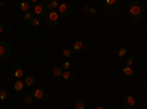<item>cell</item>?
I'll return each mask as SVG.
<instances>
[{"instance_id": "1", "label": "cell", "mask_w": 147, "mask_h": 109, "mask_svg": "<svg viewBox=\"0 0 147 109\" xmlns=\"http://www.w3.org/2000/svg\"><path fill=\"white\" fill-rule=\"evenodd\" d=\"M128 12H129V16L132 19L138 21L143 16V5L140 2H137V0H132V2L129 3V10Z\"/></svg>"}, {"instance_id": "2", "label": "cell", "mask_w": 147, "mask_h": 109, "mask_svg": "<svg viewBox=\"0 0 147 109\" xmlns=\"http://www.w3.org/2000/svg\"><path fill=\"white\" fill-rule=\"evenodd\" d=\"M32 14L35 15V18H41V16H46L47 15V7H46V3H37L34 6V10Z\"/></svg>"}, {"instance_id": "3", "label": "cell", "mask_w": 147, "mask_h": 109, "mask_svg": "<svg viewBox=\"0 0 147 109\" xmlns=\"http://www.w3.org/2000/svg\"><path fill=\"white\" fill-rule=\"evenodd\" d=\"M59 18H60V15L57 14V10L47 12V15H46V21H47L49 25H56V24L59 22Z\"/></svg>"}, {"instance_id": "4", "label": "cell", "mask_w": 147, "mask_h": 109, "mask_svg": "<svg viewBox=\"0 0 147 109\" xmlns=\"http://www.w3.org/2000/svg\"><path fill=\"white\" fill-rule=\"evenodd\" d=\"M57 14L62 15V16H69L72 14V6L71 5H66V3H59Z\"/></svg>"}, {"instance_id": "5", "label": "cell", "mask_w": 147, "mask_h": 109, "mask_svg": "<svg viewBox=\"0 0 147 109\" xmlns=\"http://www.w3.org/2000/svg\"><path fill=\"white\" fill-rule=\"evenodd\" d=\"M34 100H46L47 99V91L44 89H35L32 93Z\"/></svg>"}, {"instance_id": "6", "label": "cell", "mask_w": 147, "mask_h": 109, "mask_svg": "<svg viewBox=\"0 0 147 109\" xmlns=\"http://www.w3.org/2000/svg\"><path fill=\"white\" fill-rule=\"evenodd\" d=\"M9 55H10L9 44L2 41V43H0V59H6V58H9Z\"/></svg>"}, {"instance_id": "7", "label": "cell", "mask_w": 147, "mask_h": 109, "mask_svg": "<svg viewBox=\"0 0 147 109\" xmlns=\"http://www.w3.org/2000/svg\"><path fill=\"white\" fill-rule=\"evenodd\" d=\"M85 49H87V46H85V41H82V40H77L72 46L74 53H82Z\"/></svg>"}, {"instance_id": "8", "label": "cell", "mask_w": 147, "mask_h": 109, "mask_svg": "<svg viewBox=\"0 0 147 109\" xmlns=\"http://www.w3.org/2000/svg\"><path fill=\"white\" fill-rule=\"evenodd\" d=\"M12 77H13L15 80H21L22 77H25V69H24L22 66H15L13 69H12Z\"/></svg>"}, {"instance_id": "9", "label": "cell", "mask_w": 147, "mask_h": 109, "mask_svg": "<svg viewBox=\"0 0 147 109\" xmlns=\"http://www.w3.org/2000/svg\"><path fill=\"white\" fill-rule=\"evenodd\" d=\"M103 6L107 10H118L119 9V2H118V0H105Z\"/></svg>"}, {"instance_id": "10", "label": "cell", "mask_w": 147, "mask_h": 109, "mask_svg": "<svg viewBox=\"0 0 147 109\" xmlns=\"http://www.w3.org/2000/svg\"><path fill=\"white\" fill-rule=\"evenodd\" d=\"M134 106H136V99L131 94H127L124 97V109H132Z\"/></svg>"}, {"instance_id": "11", "label": "cell", "mask_w": 147, "mask_h": 109, "mask_svg": "<svg viewBox=\"0 0 147 109\" xmlns=\"http://www.w3.org/2000/svg\"><path fill=\"white\" fill-rule=\"evenodd\" d=\"M35 83H37V78H35L34 75H31V74H27L25 77H24V84H25L27 87H31V86H34Z\"/></svg>"}, {"instance_id": "12", "label": "cell", "mask_w": 147, "mask_h": 109, "mask_svg": "<svg viewBox=\"0 0 147 109\" xmlns=\"http://www.w3.org/2000/svg\"><path fill=\"white\" fill-rule=\"evenodd\" d=\"M122 75H124V78H127V80L132 78V77H134V69H132V66H124V68H122Z\"/></svg>"}, {"instance_id": "13", "label": "cell", "mask_w": 147, "mask_h": 109, "mask_svg": "<svg viewBox=\"0 0 147 109\" xmlns=\"http://www.w3.org/2000/svg\"><path fill=\"white\" fill-rule=\"evenodd\" d=\"M46 7H47V12H55V10H57L59 3L56 2V0H50V2L46 3Z\"/></svg>"}, {"instance_id": "14", "label": "cell", "mask_w": 147, "mask_h": 109, "mask_svg": "<svg viewBox=\"0 0 147 109\" xmlns=\"http://www.w3.org/2000/svg\"><path fill=\"white\" fill-rule=\"evenodd\" d=\"M62 56L65 59H72L74 58V50H72V47H65V49H62Z\"/></svg>"}, {"instance_id": "15", "label": "cell", "mask_w": 147, "mask_h": 109, "mask_svg": "<svg viewBox=\"0 0 147 109\" xmlns=\"http://www.w3.org/2000/svg\"><path fill=\"white\" fill-rule=\"evenodd\" d=\"M24 87H25V84H24V81H21V80H16V81L13 83V90L18 91V93H22Z\"/></svg>"}, {"instance_id": "16", "label": "cell", "mask_w": 147, "mask_h": 109, "mask_svg": "<svg viewBox=\"0 0 147 109\" xmlns=\"http://www.w3.org/2000/svg\"><path fill=\"white\" fill-rule=\"evenodd\" d=\"M62 78L66 80V81H74V80H75V75L72 74V71H63Z\"/></svg>"}, {"instance_id": "17", "label": "cell", "mask_w": 147, "mask_h": 109, "mask_svg": "<svg viewBox=\"0 0 147 109\" xmlns=\"http://www.w3.org/2000/svg\"><path fill=\"white\" fill-rule=\"evenodd\" d=\"M75 109H87V102H85V99H78L75 102Z\"/></svg>"}, {"instance_id": "18", "label": "cell", "mask_w": 147, "mask_h": 109, "mask_svg": "<svg viewBox=\"0 0 147 109\" xmlns=\"http://www.w3.org/2000/svg\"><path fill=\"white\" fill-rule=\"evenodd\" d=\"M52 72H53V75H55V77H62V74H63V69H62V66L56 65V66H53Z\"/></svg>"}, {"instance_id": "19", "label": "cell", "mask_w": 147, "mask_h": 109, "mask_svg": "<svg viewBox=\"0 0 147 109\" xmlns=\"http://www.w3.org/2000/svg\"><path fill=\"white\" fill-rule=\"evenodd\" d=\"M22 102L25 103V105H32L34 103V97H32V94H25L22 97Z\"/></svg>"}, {"instance_id": "20", "label": "cell", "mask_w": 147, "mask_h": 109, "mask_svg": "<svg viewBox=\"0 0 147 109\" xmlns=\"http://www.w3.org/2000/svg\"><path fill=\"white\" fill-rule=\"evenodd\" d=\"M30 6H31V5H30L28 2H22V3L19 5V7H21V10L24 12V14H27V12H30Z\"/></svg>"}, {"instance_id": "21", "label": "cell", "mask_w": 147, "mask_h": 109, "mask_svg": "<svg viewBox=\"0 0 147 109\" xmlns=\"http://www.w3.org/2000/svg\"><path fill=\"white\" fill-rule=\"evenodd\" d=\"M116 56H118V58H121V59L127 58V49H125V47H121V49L116 52Z\"/></svg>"}, {"instance_id": "22", "label": "cell", "mask_w": 147, "mask_h": 109, "mask_svg": "<svg viewBox=\"0 0 147 109\" xmlns=\"http://www.w3.org/2000/svg\"><path fill=\"white\" fill-rule=\"evenodd\" d=\"M30 25H31L32 28H38V27H40V19L34 16V18L30 21Z\"/></svg>"}, {"instance_id": "23", "label": "cell", "mask_w": 147, "mask_h": 109, "mask_svg": "<svg viewBox=\"0 0 147 109\" xmlns=\"http://www.w3.org/2000/svg\"><path fill=\"white\" fill-rule=\"evenodd\" d=\"M71 68H72L71 60H65V62L62 64V69H63V71H71Z\"/></svg>"}, {"instance_id": "24", "label": "cell", "mask_w": 147, "mask_h": 109, "mask_svg": "<svg viewBox=\"0 0 147 109\" xmlns=\"http://www.w3.org/2000/svg\"><path fill=\"white\" fill-rule=\"evenodd\" d=\"M134 65V58L132 56H127L125 58V66H132Z\"/></svg>"}, {"instance_id": "25", "label": "cell", "mask_w": 147, "mask_h": 109, "mask_svg": "<svg viewBox=\"0 0 147 109\" xmlns=\"http://www.w3.org/2000/svg\"><path fill=\"white\" fill-rule=\"evenodd\" d=\"M7 99V93L3 87H0V100H6Z\"/></svg>"}, {"instance_id": "26", "label": "cell", "mask_w": 147, "mask_h": 109, "mask_svg": "<svg viewBox=\"0 0 147 109\" xmlns=\"http://www.w3.org/2000/svg\"><path fill=\"white\" fill-rule=\"evenodd\" d=\"M22 16H24V19H25V21H28V22H30V21L34 18V14H32V12H27V14H24Z\"/></svg>"}, {"instance_id": "27", "label": "cell", "mask_w": 147, "mask_h": 109, "mask_svg": "<svg viewBox=\"0 0 147 109\" xmlns=\"http://www.w3.org/2000/svg\"><path fill=\"white\" fill-rule=\"evenodd\" d=\"M88 12H90L91 15H97V9H96V7H90V9H88Z\"/></svg>"}, {"instance_id": "28", "label": "cell", "mask_w": 147, "mask_h": 109, "mask_svg": "<svg viewBox=\"0 0 147 109\" xmlns=\"http://www.w3.org/2000/svg\"><path fill=\"white\" fill-rule=\"evenodd\" d=\"M3 30H5V27H3V24H2V22H0V35H2V34H3Z\"/></svg>"}, {"instance_id": "29", "label": "cell", "mask_w": 147, "mask_h": 109, "mask_svg": "<svg viewBox=\"0 0 147 109\" xmlns=\"http://www.w3.org/2000/svg\"><path fill=\"white\" fill-rule=\"evenodd\" d=\"M94 109H106V106H103V105H99V106H96Z\"/></svg>"}, {"instance_id": "30", "label": "cell", "mask_w": 147, "mask_h": 109, "mask_svg": "<svg viewBox=\"0 0 147 109\" xmlns=\"http://www.w3.org/2000/svg\"><path fill=\"white\" fill-rule=\"evenodd\" d=\"M88 9H90V6H84V7H82L84 12H88Z\"/></svg>"}, {"instance_id": "31", "label": "cell", "mask_w": 147, "mask_h": 109, "mask_svg": "<svg viewBox=\"0 0 147 109\" xmlns=\"http://www.w3.org/2000/svg\"><path fill=\"white\" fill-rule=\"evenodd\" d=\"M2 7H5V2H2V0H0V9Z\"/></svg>"}, {"instance_id": "32", "label": "cell", "mask_w": 147, "mask_h": 109, "mask_svg": "<svg viewBox=\"0 0 147 109\" xmlns=\"http://www.w3.org/2000/svg\"><path fill=\"white\" fill-rule=\"evenodd\" d=\"M113 109H122V108H113Z\"/></svg>"}, {"instance_id": "33", "label": "cell", "mask_w": 147, "mask_h": 109, "mask_svg": "<svg viewBox=\"0 0 147 109\" xmlns=\"http://www.w3.org/2000/svg\"><path fill=\"white\" fill-rule=\"evenodd\" d=\"M0 12H2V9H0Z\"/></svg>"}]
</instances>
